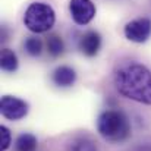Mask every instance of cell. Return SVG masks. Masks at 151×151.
I'll list each match as a JSON object with an SVG mask.
<instances>
[{"label": "cell", "mask_w": 151, "mask_h": 151, "mask_svg": "<svg viewBox=\"0 0 151 151\" xmlns=\"http://www.w3.org/2000/svg\"><path fill=\"white\" fill-rule=\"evenodd\" d=\"M114 87L129 100L151 104V70L141 63L122 65L114 72Z\"/></svg>", "instance_id": "1"}, {"label": "cell", "mask_w": 151, "mask_h": 151, "mask_svg": "<svg viewBox=\"0 0 151 151\" xmlns=\"http://www.w3.org/2000/svg\"><path fill=\"white\" fill-rule=\"evenodd\" d=\"M97 131L109 142H123L131 137V122L122 110H104L97 119Z\"/></svg>", "instance_id": "2"}, {"label": "cell", "mask_w": 151, "mask_h": 151, "mask_svg": "<svg viewBox=\"0 0 151 151\" xmlns=\"http://www.w3.org/2000/svg\"><path fill=\"white\" fill-rule=\"evenodd\" d=\"M56 22V13L50 4L34 1L31 3L24 15V25L35 34H43L51 29Z\"/></svg>", "instance_id": "3"}, {"label": "cell", "mask_w": 151, "mask_h": 151, "mask_svg": "<svg viewBox=\"0 0 151 151\" xmlns=\"http://www.w3.org/2000/svg\"><path fill=\"white\" fill-rule=\"evenodd\" d=\"M0 111L1 116L7 120H21L28 114L29 106L22 99L13 96H3L0 100Z\"/></svg>", "instance_id": "4"}, {"label": "cell", "mask_w": 151, "mask_h": 151, "mask_svg": "<svg viewBox=\"0 0 151 151\" xmlns=\"http://www.w3.org/2000/svg\"><path fill=\"white\" fill-rule=\"evenodd\" d=\"M125 37L132 43H145L151 37V19L148 18H137L129 21L123 28Z\"/></svg>", "instance_id": "5"}, {"label": "cell", "mask_w": 151, "mask_h": 151, "mask_svg": "<svg viewBox=\"0 0 151 151\" xmlns=\"http://www.w3.org/2000/svg\"><path fill=\"white\" fill-rule=\"evenodd\" d=\"M69 12H70V16L75 24L87 25L94 19L97 9H96V4L93 3V0H70Z\"/></svg>", "instance_id": "6"}, {"label": "cell", "mask_w": 151, "mask_h": 151, "mask_svg": "<svg viewBox=\"0 0 151 151\" xmlns=\"http://www.w3.org/2000/svg\"><path fill=\"white\" fill-rule=\"evenodd\" d=\"M101 47V35L97 31H88L85 32L79 40V50L82 54L88 57H94Z\"/></svg>", "instance_id": "7"}, {"label": "cell", "mask_w": 151, "mask_h": 151, "mask_svg": "<svg viewBox=\"0 0 151 151\" xmlns=\"http://www.w3.org/2000/svg\"><path fill=\"white\" fill-rule=\"evenodd\" d=\"M51 79H53L54 85H57L60 88H68V87H72L75 84L76 72L70 66H59L53 70Z\"/></svg>", "instance_id": "8"}, {"label": "cell", "mask_w": 151, "mask_h": 151, "mask_svg": "<svg viewBox=\"0 0 151 151\" xmlns=\"http://www.w3.org/2000/svg\"><path fill=\"white\" fill-rule=\"evenodd\" d=\"M68 151H99V147L93 138L87 135H78L69 142Z\"/></svg>", "instance_id": "9"}, {"label": "cell", "mask_w": 151, "mask_h": 151, "mask_svg": "<svg viewBox=\"0 0 151 151\" xmlns=\"http://www.w3.org/2000/svg\"><path fill=\"white\" fill-rule=\"evenodd\" d=\"M0 66L4 72H15L19 66L18 56L10 49H3L0 54Z\"/></svg>", "instance_id": "10"}, {"label": "cell", "mask_w": 151, "mask_h": 151, "mask_svg": "<svg viewBox=\"0 0 151 151\" xmlns=\"http://www.w3.org/2000/svg\"><path fill=\"white\" fill-rule=\"evenodd\" d=\"M37 138L35 135L29 134V132H24L16 138L15 142V150L16 151H35L37 150Z\"/></svg>", "instance_id": "11"}, {"label": "cell", "mask_w": 151, "mask_h": 151, "mask_svg": "<svg viewBox=\"0 0 151 151\" xmlns=\"http://www.w3.org/2000/svg\"><path fill=\"white\" fill-rule=\"evenodd\" d=\"M47 51L49 54L53 57H57L60 56L63 51H65V43L62 40V37L56 35V34H51L47 38Z\"/></svg>", "instance_id": "12"}, {"label": "cell", "mask_w": 151, "mask_h": 151, "mask_svg": "<svg viewBox=\"0 0 151 151\" xmlns=\"http://www.w3.org/2000/svg\"><path fill=\"white\" fill-rule=\"evenodd\" d=\"M24 47H25V50L29 56L35 57V56H40L41 51H43V41L40 38H37V37H29V38L25 40Z\"/></svg>", "instance_id": "13"}, {"label": "cell", "mask_w": 151, "mask_h": 151, "mask_svg": "<svg viewBox=\"0 0 151 151\" xmlns=\"http://www.w3.org/2000/svg\"><path fill=\"white\" fill-rule=\"evenodd\" d=\"M12 144V134L9 128L0 126V151H6Z\"/></svg>", "instance_id": "14"}, {"label": "cell", "mask_w": 151, "mask_h": 151, "mask_svg": "<svg viewBox=\"0 0 151 151\" xmlns=\"http://www.w3.org/2000/svg\"><path fill=\"white\" fill-rule=\"evenodd\" d=\"M132 151H151V142H141Z\"/></svg>", "instance_id": "15"}]
</instances>
